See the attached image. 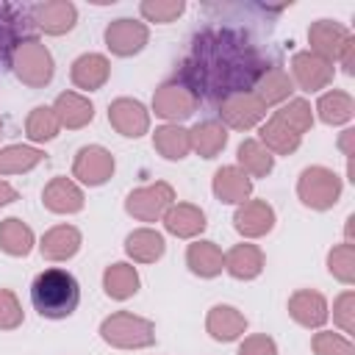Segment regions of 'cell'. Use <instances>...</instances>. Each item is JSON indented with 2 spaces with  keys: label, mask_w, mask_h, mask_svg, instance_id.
<instances>
[{
  "label": "cell",
  "mask_w": 355,
  "mask_h": 355,
  "mask_svg": "<svg viewBox=\"0 0 355 355\" xmlns=\"http://www.w3.org/2000/svg\"><path fill=\"white\" fill-rule=\"evenodd\" d=\"M83 247V236L75 225L69 222H61V225H53L50 230H44V236L39 239V252L44 261L50 263H64L69 258H75Z\"/></svg>",
  "instance_id": "ac0fdd59"
},
{
  "label": "cell",
  "mask_w": 355,
  "mask_h": 355,
  "mask_svg": "<svg viewBox=\"0 0 355 355\" xmlns=\"http://www.w3.org/2000/svg\"><path fill=\"white\" fill-rule=\"evenodd\" d=\"M175 202V189L166 180H155L147 186L133 189L125 197V214L133 216L136 222H161V216L169 211V205Z\"/></svg>",
  "instance_id": "ba28073f"
},
{
  "label": "cell",
  "mask_w": 355,
  "mask_h": 355,
  "mask_svg": "<svg viewBox=\"0 0 355 355\" xmlns=\"http://www.w3.org/2000/svg\"><path fill=\"white\" fill-rule=\"evenodd\" d=\"M311 349L313 355H355V344L344 333L333 330H316L311 336Z\"/></svg>",
  "instance_id": "60d3db41"
},
{
  "label": "cell",
  "mask_w": 355,
  "mask_h": 355,
  "mask_svg": "<svg viewBox=\"0 0 355 355\" xmlns=\"http://www.w3.org/2000/svg\"><path fill=\"white\" fill-rule=\"evenodd\" d=\"M288 316L305 327V330H322L324 322L330 319V305H327V297L316 288H297L291 297H288Z\"/></svg>",
  "instance_id": "9a60e30c"
},
{
  "label": "cell",
  "mask_w": 355,
  "mask_h": 355,
  "mask_svg": "<svg viewBox=\"0 0 355 355\" xmlns=\"http://www.w3.org/2000/svg\"><path fill=\"white\" fill-rule=\"evenodd\" d=\"M186 11L183 0H141L139 3V14L144 22H155V25H169L175 19H180Z\"/></svg>",
  "instance_id": "ab89813d"
},
{
  "label": "cell",
  "mask_w": 355,
  "mask_h": 355,
  "mask_svg": "<svg viewBox=\"0 0 355 355\" xmlns=\"http://www.w3.org/2000/svg\"><path fill=\"white\" fill-rule=\"evenodd\" d=\"M8 64H11L14 75H17V80L22 86H28V89H44V86H50V80L55 75L53 53L39 36L19 39Z\"/></svg>",
  "instance_id": "277c9868"
},
{
  "label": "cell",
  "mask_w": 355,
  "mask_h": 355,
  "mask_svg": "<svg viewBox=\"0 0 355 355\" xmlns=\"http://www.w3.org/2000/svg\"><path fill=\"white\" fill-rule=\"evenodd\" d=\"M25 11H19L11 3H0V64L11 61V53L19 39H25V25H22Z\"/></svg>",
  "instance_id": "d590c367"
},
{
  "label": "cell",
  "mask_w": 355,
  "mask_h": 355,
  "mask_svg": "<svg viewBox=\"0 0 355 355\" xmlns=\"http://www.w3.org/2000/svg\"><path fill=\"white\" fill-rule=\"evenodd\" d=\"M275 222H277V214L266 200H252L250 197L247 202L236 205V214H233V227L247 241L250 239H263L266 233H272Z\"/></svg>",
  "instance_id": "2e32d148"
},
{
  "label": "cell",
  "mask_w": 355,
  "mask_h": 355,
  "mask_svg": "<svg viewBox=\"0 0 355 355\" xmlns=\"http://www.w3.org/2000/svg\"><path fill=\"white\" fill-rule=\"evenodd\" d=\"M153 150L166 158V161H183L191 153V141H189V128L183 125H172L164 122L153 130Z\"/></svg>",
  "instance_id": "4dcf8cb0"
},
{
  "label": "cell",
  "mask_w": 355,
  "mask_h": 355,
  "mask_svg": "<svg viewBox=\"0 0 355 355\" xmlns=\"http://www.w3.org/2000/svg\"><path fill=\"white\" fill-rule=\"evenodd\" d=\"M338 150H341V155H344L347 161H352V155H355V128H344V130H341V136H338Z\"/></svg>",
  "instance_id": "f6af8a7d"
},
{
  "label": "cell",
  "mask_w": 355,
  "mask_h": 355,
  "mask_svg": "<svg viewBox=\"0 0 355 355\" xmlns=\"http://www.w3.org/2000/svg\"><path fill=\"white\" fill-rule=\"evenodd\" d=\"M308 50L330 64H341L347 75L355 72V36L347 25L336 19H316L308 28Z\"/></svg>",
  "instance_id": "3957f363"
},
{
  "label": "cell",
  "mask_w": 355,
  "mask_h": 355,
  "mask_svg": "<svg viewBox=\"0 0 355 355\" xmlns=\"http://www.w3.org/2000/svg\"><path fill=\"white\" fill-rule=\"evenodd\" d=\"M108 125L125 139L150 133V108L136 97H116L108 103Z\"/></svg>",
  "instance_id": "4fadbf2b"
},
{
  "label": "cell",
  "mask_w": 355,
  "mask_h": 355,
  "mask_svg": "<svg viewBox=\"0 0 355 355\" xmlns=\"http://www.w3.org/2000/svg\"><path fill=\"white\" fill-rule=\"evenodd\" d=\"M164 230L175 239H200V233L208 227L205 211L194 202H172L169 211L161 216Z\"/></svg>",
  "instance_id": "7402d4cb"
},
{
  "label": "cell",
  "mask_w": 355,
  "mask_h": 355,
  "mask_svg": "<svg viewBox=\"0 0 355 355\" xmlns=\"http://www.w3.org/2000/svg\"><path fill=\"white\" fill-rule=\"evenodd\" d=\"M25 322V311L11 288H0V330H17Z\"/></svg>",
  "instance_id": "7bdbcfd3"
},
{
  "label": "cell",
  "mask_w": 355,
  "mask_h": 355,
  "mask_svg": "<svg viewBox=\"0 0 355 355\" xmlns=\"http://www.w3.org/2000/svg\"><path fill=\"white\" fill-rule=\"evenodd\" d=\"M42 205L50 211V214H58V216H72L78 211H83L86 205V194L83 189L67 178V175H55L44 189H42Z\"/></svg>",
  "instance_id": "e0dca14e"
},
{
  "label": "cell",
  "mask_w": 355,
  "mask_h": 355,
  "mask_svg": "<svg viewBox=\"0 0 355 355\" xmlns=\"http://www.w3.org/2000/svg\"><path fill=\"white\" fill-rule=\"evenodd\" d=\"M333 324L349 336L355 333V291L352 288H344L336 300H333Z\"/></svg>",
  "instance_id": "b9f144b4"
},
{
  "label": "cell",
  "mask_w": 355,
  "mask_h": 355,
  "mask_svg": "<svg viewBox=\"0 0 355 355\" xmlns=\"http://www.w3.org/2000/svg\"><path fill=\"white\" fill-rule=\"evenodd\" d=\"M186 266L194 277L200 280H211L219 277L225 272V252L216 241L211 239H194L186 247Z\"/></svg>",
  "instance_id": "603a6c76"
},
{
  "label": "cell",
  "mask_w": 355,
  "mask_h": 355,
  "mask_svg": "<svg viewBox=\"0 0 355 355\" xmlns=\"http://www.w3.org/2000/svg\"><path fill=\"white\" fill-rule=\"evenodd\" d=\"M53 111L58 116V125L67 128V130H80L94 119V103L86 94L72 92V89L61 92L53 100Z\"/></svg>",
  "instance_id": "d4e9b609"
},
{
  "label": "cell",
  "mask_w": 355,
  "mask_h": 355,
  "mask_svg": "<svg viewBox=\"0 0 355 355\" xmlns=\"http://www.w3.org/2000/svg\"><path fill=\"white\" fill-rule=\"evenodd\" d=\"M247 324H250L247 316L236 305H227V302H216L205 313V333L219 344H230V341L244 338Z\"/></svg>",
  "instance_id": "d6986e66"
},
{
  "label": "cell",
  "mask_w": 355,
  "mask_h": 355,
  "mask_svg": "<svg viewBox=\"0 0 355 355\" xmlns=\"http://www.w3.org/2000/svg\"><path fill=\"white\" fill-rule=\"evenodd\" d=\"M31 22L47 36H64L78 22V6L69 0H44L28 8Z\"/></svg>",
  "instance_id": "5bb4252c"
},
{
  "label": "cell",
  "mask_w": 355,
  "mask_h": 355,
  "mask_svg": "<svg viewBox=\"0 0 355 355\" xmlns=\"http://www.w3.org/2000/svg\"><path fill=\"white\" fill-rule=\"evenodd\" d=\"M3 128H6V122H3V116H0V139H3Z\"/></svg>",
  "instance_id": "7dc6e473"
},
{
  "label": "cell",
  "mask_w": 355,
  "mask_h": 355,
  "mask_svg": "<svg viewBox=\"0 0 355 355\" xmlns=\"http://www.w3.org/2000/svg\"><path fill=\"white\" fill-rule=\"evenodd\" d=\"M327 272L338 283L352 286L355 283V244H349V241L333 244L327 252Z\"/></svg>",
  "instance_id": "f35d334b"
},
{
  "label": "cell",
  "mask_w": 355,
  "mask_h": 355,
  "mask_svg": "<svg viewBox=\"0 0 355 355\" xmlns=\"http://www.w3.org/2000/svg\"><path fill=\"white\" fill-rule=\"evenodd\" d=\"M266 266V255L258 244L252 241H241V244H233L227 252H225V272L233 277V280H255L261 277Z\"/></svg>",
  "instance_id": "cb8c5ba5"
},
{
  "label": "cell",
  "mask_w": 355,
  "mask_h": 355,
  "mask_svg": "<svg viewBox=\"0 0 355 355\" xmlns=\"http://www.w3.org/2000/svg\"><path fill=\"white\" fill-rule=\"evenodd\" d=\"M17 200H19V191H17L11 183L0 180V208H3V205H11V202H17Z\"/></svg>",
  "instance_id": "bcb514c9"
},
{
  "label": "cell",
  "mask_w": 355,
  "mask_h": 355,
  "mask_svg": "<svg viewBox=\"0 0 355 355\" xmlns=\"http://www.w3.org/2000/svg\"><path fill=\"white\" fill-rule=\"evenodd\" d=\"M336 78V67L324 58H319L311 50H300L291 55V80L300 92L316 94L322 89H327Z\"/></svg>",
  "instance_id": "7c38bea8"
},
{
  "label": "cell",
  "mask_w": 355,
  "mask_h": 355,
  "mask_svg": "<svg viewBox=\"0 0 355 355\" xmlns=\"http://www.w3.org/2000/svg\"><path fill=\"white\" fill-rule=\"evenodd\" d=\"M114 169H116L114 153L103 144H83L72 158V178L78 186L97 189L114 178Z\"/></svg>",
  "instance_id": "9c48e42d"
},
{
  "label": "cell",
  "mask_w": 355,
  "mask_h": 355,
  "mask_svg": "<svg viewBox=\"0 0 355 355\" xmlns=\"http://www.w3.org/2000/svg\"><path fill=\"white\" fill-rule=\"evenodd\" d=\"M61 133L53 105H33L25 116V136L31 144H47Z\"/></svg>",
  "instance_id": "8d00e7d4"
},
{
  "label": "cell",
  "mask_w": 355,
  "mask_h": 355,
  "mask_svg": "<svg viewBox=\"0 0 355 355\" xmlns=\"http://www.w3.org/2000/svg\"><path fill=\"white\" fill-rule=\"evenodd\" d=\"M200 105V97L183 83V80H166L153 92V103H150V114H155L164 122L180 125L183 119H189Z\"/></svg>",
  "instance_id": "52a82bcc"
},
{
  "label": "cell",
  "mask_w": 355,
  "mask_h": 355,
  "mask_svg": "<svg viewBox=\"0 0 355 355\" xmlns=\"http://www.w3.org/2000/svg\"><path fill=\"white\" fill-rule=\"evenodd\" d=\"M313 116H319L324 125L330 128H338V125H347L352 116H355V100L349 92L344 89H330V92H322L316 105H313Z\"/></svg>",
  "instance_id": "f546056e"
},
{
  "label": "cell",
  "mask_w": 355,
  "mask_h": 355,
  "mask_svg": "<svg viewBox=\"0 0 355 355\" xmlns=\"http://www.w3.org/2000/svg\"><path fill=\"white\" fill-rule=\"evenodd\" d=\"M139 286H141L139 269L128 261H116L103 269V291H105V297H111L116 302L130 300L139 291Z\"/></svg>",
  "instance_id": "f1b7e54d"
},
{
  "label": "cell",
  "mask_w": 355,
  "mask_h": 355,
  "mask_svg": "<svg viewBox=\"0 0 355 355\" xmlns=\"http://www.w3.org/2000/svg\"><path fill=\"white\" fill-rule=\"evenodd\" d=\"M236 166L247 178H266L275 169V155L258 141V139H244L236 150Z\"/></svg>",
  "instance_id": "d6a6232c"
},
{
  "label": "cell",
  "mask_w": 355,
  "mask_h": 355,
  "mask_svg": "<svg viewBox=\"0 0 355 355\" xmlns=\"http://www.w3.org/2000/svg\"><path fill=\"white\" fill-rule=\"evenodd\" d=\"M227 128L219 119H202L194 128H189V141H191V153H197L200 158L211 161L216 158L225 147H227Z\"/></svg>",
  "instance_id": "83f0119b"
},
{
  "label": "cell",
  "mask_w": 355,
  "mask_h": 355,
  "mask_svg": "<svg viewBox=\"0 0 355 355\" xmlns=\"http://www.w3.org/2000/svg\"><path fill=\"white\" fill-rule=\"evenodd\" d=\"M44 150L36 144H8L0 147V178L3 175H22L36 169L44 161Z\"/></svg>",
  "instance_id": "836d02e7"
},
{
  "label": "cell",
  "mask_w": 355,
  "mask_h": 355,
  "mask_svg": "<svg viewBox=\"0 0 355 355\" xmlns=\"http://www.w3.org/2000/svg\"><path fill=\"white\" fill-rule=\"evenodd\" d=\"M31 302L44 319H67L80 302V286L67 269H44L31 283Z\"/></svg>",
  "instance_id": "7a4b0ae2"
},
{
  "label": "cell",
  "mask_w": 355,
  "mask_h": 355,
  "mask_svg": "<svg viewBox=\"0 0 355 355\" xmlns=\"http://www.w3.org/2000/svg\"><path fill=\"white\" fill-rule=\"evenodd\" d=\"M211 191L222 205H241L252 197V178H247L236 164H227L214 172Z\"/></svg>",
  "instance_id": "44dd1931"
},
{
  "label": "cell",
  "mask_w": 355,
  "mask_h": 355,
  "mask_svg": "<svg viewBox=\"0 0 355 355\" xmlns=\"http://www.w3.org/2000/svg\"><path fill=\"white\" fill-rule=\"evenodd\" d=\"M344 191V180L330 166H305L297 178V200L311 211H330Z\"/></svg>",
  "instance_id": "8992f818"
},
{
  "label": "cell",
  "mask_w": 355,
  "mask_h": 355,
  "mask_svg": "<svg viewBox=\"0 0 355 355\" xmlns=\"http://www.w3.org/2000/svg\"><path fill=\"white\" fill-rule=\"evenodd\" d=\"M266 105L252 92H236L219 100V122L230 130H252L266 119Z\"/></svg>",
  "instance_id": "8fae6325"
},
{
  "label": "cell",
  "mask_w": 355,
  "mask_h": 355,
  "mask_svg": "<svg viewBox=\"0 0 355 355\" xmlns=\"http://www.w3.org/2000/svg\"><path fill=\"white\" fill-rule=\"evenodd\" d=\"M261 72V53L244 33L230 28H211L194 39L180 80L197 97L208 94L222 100L236 92H250Z\"/></svg>",
  "instance_id": "6da1fadb"
},
{
  "label": "cell",
  "mask_w": 355,
  "mask_h": 355,
  "mask_svg": "<svg viewBox=\"0 0 355 355\" xmlns=\"http://www.w3.org/2000/svg\"><path fill=\"white\" fill-rule=\"evenodd\" d=\"M166 252V239L161 230L144 225V227H136L125 236V255L133 261V263H155L161 261Z\"/></svg>",
  "instance_id": "484cf974"
},
{
  "label": "cell",
  "mask_w": 355,
  "mask_h": 355,
  "mask_svg": "<svg viewBox=\"0 0 355 355\" xmlns=\"http://www.w3.org/2000/svg\"><path fill=\"white\" fill-rule=\"evenodd\" d=\"M100 338L114 349H147L155 344V324L133 311H114L100 322Z\"/></svg>",
  "instance_id": "5b68a950"
},
{
  "label": "cell",
  "mask_w": 355,
  "mask_h": 355,
  "mask_svg": "<svg viewBox=\"0 0 355 355\" xmlns=\"http://www.w3.org/2000/svg\"><path fill=\"white\" fill-rule=\"evenodd\" d=\"M33 247H36V236L28 222H22L19 216H6L0 222V250L6 255L25 258V255H31Z\"/></svg>",
  "instance_id": "1f68e13d"
},
{
  "label": "cell",
  "mask_w": 355,
  "mask_h": 355,
  "mask_svg": "<svg viewBox=\"0 0 355 355\" xmlns=\"http://www.w3.org/2000/svg\"><path fill=\"white\" fill-rule=\"evenodd\" d=\"M108 78H111V61L103 53H80L69 67V80L75 89H80V94L103 89Z\"/></svg>",
  "instance_id": "ffe728a7"
},
{
  "label": "cell",
  "mask_w": 355,
  "mask_h": 355,
  "mask_svg": "<svg viewBox=\"0 0 355 355\" xmlns=\"http://www.w3.org/2000/svg\"><path fill=\"white\" fill-rule=\"evenodd\" d=\"M266 108L272 105H283L286 100H291L294 94V80L283 67H263V72L258 75V80L250 89Z\"/></svg>",
  "instance_id": "4316f807"
},
{
  "label": "cell",
  "mask_w": 355,
  "mask_h": 355,
  "mask_svg": "<svg viewBox=\"0 0 355 355\" xmlns=\"http://www.w3.org/2000/svg\"><path fill=\"white\" fill-rule=\"evenodd\" d=\"M236 355H277V344L266 333H252V336H244L239 341Z\"/></svg>",
  "instance_id": "ee69618b"
},
{
  "label": "cell",
  "mask_w": 355,
  "mask_h": 355,
  "mask_svg": "<svg viewBox=\"0 0 355 355\" xmlns=\"http://www.w3.org/2000/svg\"><path fill=\"white\" fill-rule=\"evenodd\" d=\"M258 141H261L272 155H291V153H297L300 144H302V139H300L297 133H291L288 128H283V125L275 122L272 116L258 125Z\"/></svg>",
  "instance_id": "74e56055"
},
{
  "label": "cell",
  "mask_w": 355,
  "mask_h": 355,
  "mask_svg": "<svg viewBox=\"0 0 355 355\" xmlns=\"http://www.w3.org/2000/svg\"><path fill=\"white\" fill-rule=\"evenodd\" d=\"M272 119L280 122L283 128H288L291 133H297V136L302 139V136L313 128V108H311L308 100L291 97V100H286L283 105H277V108L272 111Z\"/></svg>",
  "instance_id": "e575fe53"
},
{
  "label": "cell",
  "mask_w": 355,
  "mask_h": 355,
  "mask_svg": "<svg viewBox=\"0 0 355 355\" xmlns=\"http://www.w3.org/2000/svg\"><path fill=\"white\" fill-rule=\"evenodd\" d=\"M103 42L108 47L111 55L116 58H130V55H139L147 42H150V28L147 22L141 19H133V17H116L105 25L103 31Z\"/></svg>",
  "instance_id": "30bf717a"
}]
</instances>
